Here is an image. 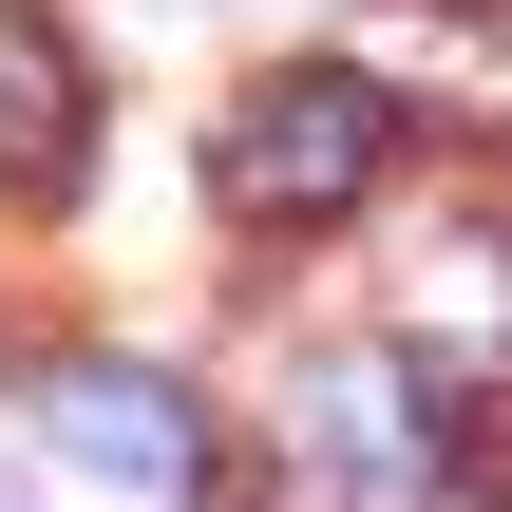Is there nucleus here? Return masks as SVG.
<instances>
[{"label":"nucleus","instance_id":"nucleus-4","mask_svg":"<svg viewBox=\"0 0 512 512\" xmlns=\"http://www.w3.org/2000/svg\"><path fill=\"white\" fill-rule=\"evenodd\" d=\"M95 152V57L57 0H0V190H76Z\"/></svg>","mask_w":512,"mask_h":512},{"label":"nucleus","instance_id":"nucleus-1","mask_svg":"<svg viewBox=\"0 0 512 512\" xmlns=\"http://www.w3.org/2000/svg\"><path fill=\"white\" fill-rule=\"evenodd\" d=\"M380 171H399V95H380V76H342V57H285V76H247V95L209 114V190H228L266 247L361 228V209H380Z\"/></svg>","mask_w":512,"mask_h":512},{"label":"nucleus","instance_id":"nucleus-3","mask_svg":"<svg viewBox=\"0 0 512 512\" xmlns=\"http://www.w3.org/2000/svg\"><path fill=\"white\" fill-rule=\"evenodd\" d=\"M456 437H437V380H418V342H361V361H304V475H342V494H418Z\"/></svg>","mask_w":512,"mask_h":512},{"label":"nucleus","instance_id":"nucleus-2","mask_svg":"<svg viewBox=\"0 0 512 512\" xmlns=\"http://www.w3.org/2000/svg\"><path fill=\"white\" fill-rule=\"evenodd\" d=\"M38 437L76 475H114V494H209V418L152 361H38Z\"/></svg>","mask_w":512,"mask_h":512}]
</instances>
